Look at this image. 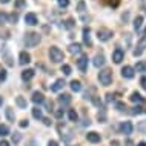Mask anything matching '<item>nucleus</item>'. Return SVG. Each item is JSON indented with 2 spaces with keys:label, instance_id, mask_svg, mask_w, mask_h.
<instances>
[{
  "label": "nucleus",
  "instance_id": "c756f323",
  "mask_svg": "<svg viewBox=\"0 0 146 146\" xmlns=\"http://www.w3.org/2000/svg\"><path fill=\"white\" fill-rule=\"evenodd\" d=\"M62 72L65 74V76H69L71 74V66L69 65H63L62 66Z\"/></svg>",
  "mask_w": 146,
  "mask_h": 146
},
{
  "label": "nucleus",
  "instance_id": "f03ea898",
  "mask_svg": "<svg viewBox=\"0 0 146 146\" xmlns=\"http://www.w3.org/2000/svg\"><path fill=\"white\" fill-rule=\"evenodd\" d=\"M49 58H51V62H54V63H62L65 60V54H63V51L58 49L57 46H51L49 48Z\"/></svg>",
  "mask_w": 146,
  "mask_h": 146
},
{
  "label": "nucleus",
  "instance_id": "9d476101",
  "mask_svg": "<svg viewBox=\"0 0 146 146\" xmlns=\"http://www.w3.org/2000/svg\"><path fill=\"white\" fill-rule=\"evenodd\" d=\"M57 102H58L62 106H66V105L71 103V96H69V94H60V96H58V98H57Z\"/></svg>",
  "mask_w": 146,
  "mask_h": 146
},
{
  "label": "nucleus",
  "instance_id": "6e6552de",
  "mask_svg": "<svg viewBox=\"0 0 146 146\" xmlns=\"http://www.w3.org/2000/svg\"><path fill=\"white\" fill-rule=\"evenodd\" d=\"M134 72H135V71H134L132 66H125V68H121V76L125 78H132Z\"/></svg>",
  "mask_w": 146,
  "mask_h": 146
},
{
  "label": "nucleus",
  "instance_id": "72a5a7b5",
  "mask_svg": "<svg viewBox=\"0 0 146 146\" xmlns=\"http://www.w3.org/2000/svg\"><path fill=\"white\" fill-rule=\"evenodd\" d=\"M97 118H98V120L102 121V123H103V121L106 120V115H105V112H102V114L98 112V114H97Z\"/></svg>",
  "mask_w": 146,
  "mask_h": 146
},
{
  "label": "nucleus",
  "instance_id": "423d86ee",
  "mask_svg": "<svg viewBox=\"0 0 146 146\" xmlns=\"http://www.w3.org/2000/svg\"><path fill=\"white\" fill-rule=\"evenodd\" d=\"M123 57H125V52H123L120 48H117V49L112 52V60H114V63H121Z\"/></svg>",
  "mask_w": 146,
  "mask_h": 146
},
{
  "label": "nucleus",
  "instance_id": "39448f33",
  "mask_svg": "<svg viewBox=\"0 0 146 146\" xmlns=\"http://www.w3.org/2000/svg\"><path fill=\"white\" fill-rule=\"evenodd\" d=\"M77 66H78V69L82 71V72H85L86 68H88V56H82L80 58L77 60Z\"/></svg>",
  "mask_w": 146,
  "mask_h": 146
},
{
  "label": "nucleus",
  "instance_id": "603ef678",
  "mask_svg": "<svg viewBox=\"0 0 146 146\" xmlns=\"http://www.w3.org/2000/svg\"><path fill=\"white\" fill-rule=\"evenodd\" d=\"M139 146H146V141H140V143H139Z\"/></svg>",
  "mask_w": 146,
  "mask_h": 146
},
{
  "label": "nucleus",
  "instance_id": "c03bdc74",
  "mask_svg": "<svg viewBox=\"0 0 146 146\" xmlns=\"http://www.w3.org/2000/svg\"><path fill=\"white\" fill-rule=\"evenodd\" d=\"M43 123H45L46 126H49V125H51V120H49L48 117H45V118H43Z\"/></svg>",
  "mask_w": 146,
  "mask_h": 146
},
{
  "label": "nucleus",
  "instance_id": "473e14b6",
  "mask_svg": "<svg viewBox=\"0 0 146 146\" xmlns=\"http://www.w3.org/2000/svg\"><path fill=\"white\" fill-rule=\"evenodd\" d=\"M57 2H58V6L60 8H66L69 5V0H57Z\"/></svg>",
  "mask_w": 146,
  "mask_h": 146
},
{
  "label": "nucleus",
  "instance_id": "864d4df0",
  "mask_svg": "<svg viewBox=\"0 0 146 146\" xmlns=\"http://www.w3.org/2000/svg\"><path fill=\"white\" fill-rule=\"evenodd\" d=\"M2 105H3V98L0 97V106H2Z\"/></svg>",
  "mask_w": 146,
  "mask_h": 146
},
{
  "label": "nucleus",
  "instance_id": "412c9836",
  "mask_svg": "<svg viewBox=\"0 0 146 146\" xmlns=\"http://www.w3.org/2000/svg\"><path fill=\"white\" fill-rule=\"evenodd\" d=\"M5 114H6V118L9 121H14L15 120V114H14V111H13V108H6L5 109Z\"/></svg>",
  "mask_w": 146,
  "mask_h": 146
},
{
  "label": "nucleus",
  "instance_id": "ea45409f",
  "mask_svg": "<svg viewBox=\"0 0 146 146\" xmlns=\"http://www.w3.org/2000/svg\"><path fill=\"white\" fill-rule=\"evenodd\" d=\"M5 78H6V71L2 69L0 71V80H5Z\"/></svg>",
  "mask_w": 146,
  "mask_h": 146
},
{
  "label": "nucleus",
  "instance_id": "4be33fe9",
  "mask_svg": "<svg viewBox=\"0 0 146 146\" xmlns=\"http://www.w3.org/2000/svg\"><path fill=\"white\" fill-rule=\"evenodd\" d=\"M145 45H146V40H141V43L137 46V49H134V56H140L145 49Z\"/></svg>",
  "mask_w": 146,
  "mask_h": 146
},
{
  "label": "nucleus",
  "instance_id": "3c124183",
  "mask_svg": "<svg viewBox=\"0 0 146 146\" xmlns=\"http://www.w3.org/2000/svg\"><path fill=\"white\" fill-rule=\"evenodd\" d=\"M11 0H0V3H9Z\"/></svg>",
  "mask_w": 146,
  "mask_h": 146
},
{
  "label": "nucleus",
  "instance_id": "2eb2a0df",
  "mask_svg": "<svg viewBox=\"0 0 146 146\" xmlns=\"http://www.w3.org/2000/svg\"><path fill=\"white\" fill-rule=\"evenodd\" d=\"M103 65H105L103 54H97V56L94 57V66H96V68H100V66H103Z\"/></svg>",
  "mask_w": 146,
  "mask_h": 146
},
{
  "label": "nucleus",
  "instance_id": "7ed1b4c3",
  "mask_svg": "<svg viewBox=\"0 0 146 146\" xmlns=\"http://www.w3.org/2000/svg\"><path fill=\"white\" fill-rule=\"evenodd\" d=\"M40 34L38 33H28L25 35V45L28 46V48H34V46H37L38 43H40Z\"/></svg>",
  "mask_w": 146,
  "mask_h": 146
},
{
  "label": "nucleus",
  "instance_id": "c9c22d12",
  "mask_svg": "<svg viewBox=\"0 0 146 146\" xmlns=\"http://www.w3.org/2000/svg\"><path fill=\"white\" fill-rule=\"evenodd\" d=\"M20 139H22L20 134H17V132H14V134H13V141H15V143H17V141L20 140Z\"/></svg>",
  "mask_w": 146,
  "mask_h": 146
},
{
  "label": "nucleus",
  "instance_id": "09e8293b",
  "mask_svg": "<svg viewBox=\"0 0 146 146\" xmlns=\"http://www.w3.org/2000/svg\"><path fill=\"white\" fill-rule=\"evenodd\" d=\"M125 146H134V141H132V140H126Z\"/></svg>",
  "mask_w": 146,
  "mask_h": 146
},
{
  "label": "nucleus",
  "instance_id": "a878e982",
  "mask_svg": "<svg viewBox=\"0 0 146 146\" xmlns=\"http://www.w3.org/2000/svg\"><path fill=\"white\" fill-rule=\"evenodd\" d=\"M68 117H69V120H71V121H77V120H78V115H77V112L74 111V109H69Z\"/></svg>",
  "mask_w": 146,
  "mask_h": 146
},
{
  "label": "nucleus",
  "instance_id": "6ab92c4d",
  "mask_svg": "<svg viewBox=\"0 0 146 146\" xmlns=\"http://www.w3.org/2000/svg\"><path fill=\"white\" fill-rule=\"evenodd\" d=\"M131 102H134V103H143L145 98L141 97L139 92H132V94H131Z\"/></svg>",
  "mask_w": 146,
  "mask_h": 146
},
{
  "label": "nucleus",
  "instance_id": "f257e3e1",
  "mask_svg": "<svg viewBox=\"0 0 146 146\" xmlns=\"http://www.w3.org/2000/svg\"><path fill=\"white\" fill-rule=\"evenodd\" d=\"M98 80H100V83L103 86H109L112 83V71L108 69V68L102 69L100 72H98Z\"/></svg>",
  "mask_w": 146,
  "mask_h": 146
},
{
  "label": "nucleus",
  "instance_id": "aec40b11",
  "mask_svg": "<svg viewBox=\"0 0 146 146\" xmlns=\"http://www.w3.org/2000/svg\"><path fill=\"white\" fill-rule=\"evenodd\" d=\"M141 23H143V17H141V15H137V17L134 19V29L139 31L141 28Z\"/></svg>",
  "mask_w": 146,
  "mask_h": 146
},
{
  "label": "nucleus",
  "instance_id": "4468645a",
  "mask_svg": "<svg viewBox=\"0 0 146 146\" xmlns=\"http://www.w3.org/2000/svg\"><path fill=\"white\" fill-rule=\"evenodd\" d=\"M65 80L63 78H58V80H56V83H54L52 86H51V91H54V92H57V91H60L63 86H65Z\"/></svg>",
  "mask_w": 146,
  "mask_h": 146
},
{
  "label": "nucleus",
  "instance_id": "5fc2aeb1",
  "mask_svg": "<svg viewBox=\"0 0 146 146\" xmlns=\"http://www.w3.org/2000/svg\"><path fill=\"white\" fill-rule=\"evenodd\" d=\"M143 35H146V29H145V33H143Z\"/></svg>",
  "mask_w": 146,
  "mask_h": 146
},
{
  "label": "nucleus",
  "instance_id": "c85d7f7f",
  "mask_svg": "<svg viewBox=\"0 0 146 146\" xmlns=\"http://www.w3.org/2000/svg\"><path fill=\"white\" fill-rule=\"evenodd\" d=\"M8 14L6 13H0V25H5V23H8Z\"/></svg>",
  "mask_w": 146,
  "mask_h": 146
},
{
  "label": "nucleus",
  "instance_id": "bb28decb",
  "mask_svg": "<svg viewBox=\"0 0 146 146\" xmlns=\"http://www.w3.org/2000/svg\"><path fill=\"white\" fill-rule=\"evenodd\" d=\"M33 117H34V118H37V120H40V118H43V115H42V109L34 108V109H33Z\"/></svg>",
  "mask_w": 146,
  "mask_h": 146
},
{
  "label": "nucleus",
  "instance_id": "f8f14e48",
  "mask_svg": "<svg viewBox=\"0 0 146 146\" xmlns=\"http://www.w3.org/2000/svg\"><path fill=\"white\" fill-rule=\"evenodd\" d=\"M120 129H121V132H123V134H131L132 129H134V126H132L131 121H123L121 126H120Z\"/></svg>",
  "mask_w": 146,
  "mask_h": 146
},
{
  "label": "nucleus",
  "instance_id": "1a4fd4ad",
  "mask_svg": "<svg viewBox=\"0 0 146 146\" xmlns=\"http://www.w3.org/2000/svg\"><path fill=\"white\" fill-rule=\"evenodd\" d=\"M29 62H31V56L26 51H22L20 56H19V63H20V65H28Z\"/></svg>",
  "mask_w": 146,
  "mask_h": 146
},
{
  "label": "nucleus",
  "instance_id": "58836bf2",
  "mask_svg": "<svg viewBox=\"0 0 146 146\" xmlns=\"http://www.w3.org/2000/svg\"><path fill=\"white\" fill-rule=\"evenodd\" d=\"M56 117L57 118H62L63 117V109H57V111H56Z\"/></svg>",
  "mask_w": 146,
  "mask_h": 146
},
{
  "label": "nucleus",
  "instance_id": "a18cd8bd",
  "mask_svg": "<svg viewBox=\"0 0 146 146\" xmlns=\"http://www.w3.org/2000/svg\"><path fill=\"white\" fill-rule=\"evenodd\" d=\"M112 98H114V96H112V94H106V102H111Z\"/></svg>",
  "mask_w": 146,
  "mask_h": 146
},
{
  "label": "nucleus",
  "instance_id": "ddd939ff",
  "mask_svg": "<svg viewBox=\"0 0 146 146\" xmlns=\"http://www.w3.org/2000/svg\"><path fill=\"white\" fill-rule=\"evenodd\" d=\"M86 139H88V141H91V143H98L102 139H100V134L97 132H88L86 134Z\"/></svg>",
  "mask_w": 146,
  "mask_h": 146
},
{
  "label": "nucleus",
  "instance_id": "f3484780",
  "mask_svg": "<svg viewBox=\"0 0 146 146\" xmlns=\"http://www.w3.org/2000/svg\"><path fill=\"white\" fill-rule=\"evenodd\" d=\"M91 31H89V28H83V42H85V45H88V46H91L92 43H91Z\"/></svg>",
  "mask_w": 146,
  "mask_h": 146
},
{
  "label": "nucleus",
  "instance_id": "0eeeda50",
  "mask_svg": "<svg viewBox=\"0 0 146 146\" xmlns=\"http://www.w3.org/2000/svg\"><path fill=\"white\" fill-rule=\"evenodd\" d=\"M25 22H26V25H31V26L37 25V15L34 13H28L25 15Z\"/></svg>",
  "mask_w": 146,
  "mask_h": 146
},
{
  "label": "nucleus",
  "instance_id": "a19ab883",
  "mask_svg": "<svg viewBox=\"0 0 146 146\" xmlns=\"http://www.w3.org/2000/svg\"><path fill=\"white\" fill-rule=\"evenodd\" d=\"M143 111H141V108L140 106H135V108H134V111H132V114H141Z\"/></svg>",
  "mask_w": 146,
  "mask_h": 146
},
{
  "label": "nucleus",
  "instance_id": "e433bc0d",
  "mask_svg": "<svg viewBox=\"0 0 146 146\" xmlns=\"http://www.w3.org/2000/svg\"><path fill=\"white\" fill-rule=\"evenodd\" d=\"M15 6H17V8L25 6V0H17V2H15Z\"/></svg>",
  "mask_w": 146,
  "mask_h": 146
},
{
  "label": "nucleus",
  "instance_id": "79ce46f5",
  "mask_svg": "<svg viewBox=\"0 0 146 146\" xmlns=\"http://www.w3.org/2000/svg\"><path fill=\"white\" fill-rule=\"evenodd\" d=\"M140 85H141V88H143V89H146V77H141Z\"/></svg>",
  "mask_w": 146,
  "mask_h": 146
},
{
  "label": "nucleus",
  "instance_id": "7c9ffc66",
  "mask_svg": "<svg viewBox=\"0 0 146 146\" xmlns=\"http://www.w3.org/2000/svg\"><path fill=\"white\" fill-rule=\"evenodd\" d=\"M115 108L118 109V111H125V109H128L123 102H117V103H115Z\"/></svg>",
  "mask_w": 146,
  "mask_h": 146
},
{
  "label": "nucleus",
  "instance_id": "dca6fc26",
  "mask_svg": "<svg viewBox=\"0 0 146 146\" xmlns=\"http://www.w3.org/2000/svg\"><path fill=\"white\" fill-rule=\"evenodd\" d=\"M33 77H34V69H25V71L22 72V78H23L25 82H29Z\"/></svg>",
  "mask_w": 146,
  "mask_h": 146
},
{
  "label": "nucleus",
  "instance_id": "49530a36",
  "mask_svg": "<svg viewBox=\"0 0 146 146\" xmlns=\"http://www.w3.org/2000/svg\"><path fill=\"white\" fill-rule=\"evenodd\" d=\"M48 146H58V143H57L56 140H51L49 143H48Z\"/></svg>",
  "mask_w": 146,
  "mask_h": 146
},
{
  "label": "nucleus",
  "instance_id": "de8ad7c7",
  "mask_svg": "<svg viewBox=\"0 0 146 146\" xmlns=\"http://www.w3.org/2000/svg\"><path fill=\"white\" fill-rule=\"evenodd\" d=\"M9 19H11V20H13V22L15 23V22H17V19H19V17H17V14H13V15H11Z\"/></svg>",
  "mask_w": 146,
  "mask_h": 146
},
{
  "label": "nucleus",
  "instance_id": "20e7f679",
  "mask_svg": "<svg viewBox=\"0 0 146 146\" xmlns=\"http://www.w3.org/2000/svg\"><path fill=\"white\" fill-rule=\"evenodd\" d=\"M97 37H98V40L106 42V40H109V38L112 37V31L111 29H98Z\"/></svg>",
  "mask_w": 146,
  "mask_h": 146
},
{
  "label": "nucleus",
  "instance_id": "4c0bfd02",
  "mask_svg": "<svg viewBox=\"0 0 146 146\" xmlns=\"http://www.w3.org/2000/svg\"><path fill=\"white\" fill-rule=\"evenodd\" d=\"M28 125H29L28 120H22L20 121V128H28Z\"/></svg>",
  "mask_w": 146,
  "mask_h": 146
},
{
  "label": "nucleus",
  "instance_id": "f704fd0d",
  "mask_svg": "<svg viewBox=\"0 0 146 146\" xmlns=\"http://www.w3.org/2000/svg\"><path fill=\"white\" fill-rule=\"evenodd\" d=\"M77 9H78V13H83V11H85V2H80V3H78Z\"/></svg>",
  "mask_w": 146,
  "mask_h": 146
},
{
  "label": "nucleus",
  "instance_id": "a211bd4d",
  "mask_svg": "<svg viewBox=\"0 0 146 146\" xmlns=\"http://www.w3.org/2000/svg\"><path fill=\"white\" fill-rule=\"evenodd\" d=\"M15 103H17V106H19V108H22V109H26V106H28L26 100H25L22 96H17V97H15Z\"/></svg>",
  "mask_w": 146,
  "mask_h": 146
},
{
  "label": "nucleus",
  "instance_id": "37998d69",
  "mask_svg": "<svg viewBox=\"0 0 146 146\" xmlns=\"http://www.w3.org/2000/svg\"><path fill=\"white\" fill-rule=\"evenodd\" d=\"M46 108H48V111H49V112L52 111V102H46Z\"/></svg>",
  "mask_w": 146,
  "mask_h": 146
},
{
  "label": "nucleus",
  "instance_id": "cd10ccee",
  "mask_svg": "<svg viewBox=\"0 0 146 146\" xmlns=\"http://www.w3.org/2000/svg\"><path fill=\"white\" fill-rule=\"evenodd\" d=\"M8 134H9V128H8L6 125H0V135L5 137V135H8Z\"/></svg>",
  "mask_w": 146,
  "mask_h": 146
},
{
  "label": "nucleus",
  "instance_id": "393cba45",
  "mask_svg": "<svg viewBox=\"0 0 146 146\" xmlns=\"http://www.w3.org/2000/svg\"><path fill=\"white\" fill-rule=\"evenodd\" d=\"M134 71H137V72H145L146 71V63L145 62H139L135 65V68H134Z\"/></svg>",
  "mask_w": 146,
  "mask_h": 146
},
{
  "label": "nucleus",
  "instance_id": "2f4dec72",
  "mask_svg": "<svg viewBox=\"0 0 146 146\" xmlns=\"http://www.w3.org/2000/svg\"><path fill=\"white\" fill-rule=\"evenodd\" d=\"M72 26H74V20H72V19H68V20L65 22V28L66 29H71Z\"/></svg>",
  "mask_w": 146,
  "mask_h": 146
},
{
  "label": "nucleus",
  "instance_id": "5701e85b",
  "mask_svg": "<svg viewBox=\"0 0 146 146\" xmlns=\"http://www.w3.org/2000/svg\"><path fill=\"white\" fill-rule=\"evenodd\" d=\"M80 51H82V48H80V45H78V43H72V45H69V52L78 54Z\"/></svg>",
  "mask_w": 146,
  "mask_h": 146
},
{
  "label": "nucleus",
  "instance_id": "8fccbe9b",
  "mask_svg": "<svg viewBox=\"0 0 146 146\" xmlns=\"http://www.w3.org/2000/svg\"><path fill=\"white\" fill-rule=\"evenodd\" d=\"M0 146H9V143L6 140H3V141H0Z\"/></svg>",
  "mask_w": 146,
  "mask_h": 146
},
{
  "label": "nucleus",
  "instance_id": "b1692460",
  "mask_svg": "<svg viewBox=\"0 0 146 146\" xmlns=\"http://www.w3.org/2000/svg\"><path fill=\"white\" fill-rule=\"evenodd\" d=\"M71 89H72L74 92H78V91L82 89L80 82H78V80H72V82H71Z\"/></svg>",
  "mask_w": 146,
  "mask_h": 146
},
{
  "label": "nucleus",
  "instance_id": "9b49d317",
  "mask_svg": "<svg viewBox=\"0 0 146 146\" xmlns=\"http://www.w3.org/2000/svg\"><path fill=\"white\" fill-rule=\"evenodd\" d=\"M31 100H33L35 105H40V103L45 102V96H43L42 92H38V91H35V92L33 94V98H31Z\"/></svg>",
  "mask_w": 146,
  "mask_h": 146
}]
</instances>
